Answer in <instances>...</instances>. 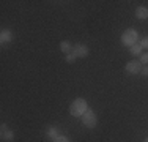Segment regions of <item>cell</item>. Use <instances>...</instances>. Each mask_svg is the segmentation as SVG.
<instances>
[{"label": "cell", "instance_id": "cell-1", "mask_svg": "<svg viewBox=\"0 0 148 142\" xmlns=\"http://www.w3.org/2000/svg\"><path fill=\"white\" fill-rule=\"evenodd\" d=\"M88 111V103L85 98H76L73 99V103L69 104V114L71 117H82L84 114Z\"/></svg>", "mask_w": 148, "mask_h": 142}, {"label": "cell", "instance_id": "cell-2", "mask_svg": "<svg viewBox=\"0 0 148 142\" xmlns=\"http://www.w3.org/2000/svg\"><path fill=\"white\" fill-rule=\"evenodd\" d=\"M120 40H121V44H123V46H126V48L129 49L131 46L137 44V43L140 41V38H139V32H137L136 28H126V30L121 33Z\"/></svg>", "mask_w": 148, "mask_h": 142}, {"label": "cell", "instance_id": "cell-3", "mask_svg": "<svg viewBox=\"0 0 148 142\" xmlns=\"http://www.w3.org/2000/svg\"><path fill=\"white\" fill-rule=\"evenodd\" d=\"M80 120H82V125L85 128H88V130H93V128L98 125V115H96V112L90 108H88V111L80 117Z\"/></svg>", "mask_w": 148, "mask_h": 142}, {"label": "cell", "instance_id": "cell-4", "mask_svg": "<svg viewBox=\"0 0 148 142\" xmlns=\"http://www.w3.org/2000/svg\"><path fill=\"white\" fill-rule=\"evenodd\" d=\"M73 54L76 55L77 59H85V57H88V54H90V49H88V46L82 44V43H77L73 48Z\"/></svg>", "mask_w": 148, "mask_h": 142}, {"label": "cell", "instance_id": "cell-5", "mask_svg": "<svg viewBox=\"0 0 148 142\" xmlns=\"http://www.w3.org/2000/svg\"><path fill=\"white\" fill-rule=\"evenodd\" d=\"M125 70H126V73H128V74H140L142 65H140L139 60H131V62L126 63Z\"/></svg>", "mask_w": 148, "mask_h": 142}, {"label": "cell", "instance_id": "cell-6", "mask_svg": "<svg viewBox=\"0 0 148 142\" xmlns=\"http://www.w3.org/2000/svg\"><path fill=\"white\" fill-rule=\"evenodd\" d=\"M14 131L10 130V128H6V130H0V139L3 142H13L14 141Z\"/></svg>", "mask_w": 148, "mask_h": 142}, {"label": "cell", "instance_id": "cell-7", "mask_svg": "<svg viewBox=\"0 0 148 142\" xmlns=\"http://www.w3.org/2000/svg\"><path fill=\"white\" fill-rule=\"evenodd\" d=\"M13 41V32L8 30V28H3L0 32V43L2 44H10Z\"/></svg>", "mask_w": 148, "mask_h": 142}, {"label": "cell", "instance_id": "cell-8", "mask_svg": "<svg viewBox=\"0 0 148 142\" xmlns=\"http://www.w3.org/2000/svg\"><path fill=\"white\" fill-rule=\"evenodd\" d=\"M136 17L139 21L148 19V8H147V6H143V5L137 6V8H136Z\"/></svg>", "mask_w": 148, "mask_h": 142}, {"label": "cell", "instance_id": "cell-9", "mask_svg": "<svg viewBox=\"0 0 148 142\" xmlns=\"http://www.w3.org/2000/svg\"><path fill=\"white\" fill-rule=\"evenodd\" d=\"M73 48H74V46L71 44V41H68V40H63V41H60V51H62L65 55H68V54H73Z\"/></svg>", "mask_w": 148, "mask_h": 142}, {"label": "cell", "instance_id": "cell-10", "mask_svg": "<svg viewBox=\"0 0 148 142\" xmlns=\"http://www.w3.org/2000/svg\"><path fill=\"white\" fill-rule=\"evenodd\" d=\"M46 134H47V137H49V139H52V141H54L55 137H57L58 134H62V133H60V130H58V128L55 126V125H49L47 128H46Z\"/></svg>", "mask_w": 148, "mask_h": 142}, {"label": "cell", "instance_id": "cell-11", "mask_svg": "<svg viewBox=\"0 0 148 142\" xmlns=\"http://www.w3.org/2000/svg\"><path fill=\"white\" fill-rule=\"evenodd\" d=\"M142 52H143V49H142V46H140L139 43L129 48V54H132V55H137V57H139L140 54H142Z\"/></svg>", "mask_w": 148, "mask_h": 142}, {"label": "cell", "instance_id": "cell-12", "mask_svg": "<svg viewBox=\"0 0 148 142\" xmlns=\"http://www.w3.org/2000/svg\"><path fill=\"white\" fill-rule=\"evenodd\" d=\"M140 62V65L142 66H145V65H148V51L147 52H142V54L139 55V59H137Z\"/></svg>", "mask_w": 148, "mask_h": 142}, {"label": "cell", "instance_id": "cell-13", "mask_svg": "<svg viewBox=\"0 0 148 142\" xmlns=\"http://www.w3.org/2000/svg\"><path fill=\"white\" fill-rule=\"evenodd\" d=\"M52 142H71V139H69L68 136H65V134H58Z\"/></svg>", "mask_w": 148, "mask_h": 142}, {"label": "cell", "instance_id": "cell-14", "mask_svg": "<svg viewBox=\"0 0 148 142\" xmlns=\"http://www.w3.org/2000/svg\"><path fill=\"white\" fill-rule=\"evenodd\" d=\"M139 44L142 46V49H147V51H148V35H147V37H143L142 40L139 41Z\"/></svg>", "mask_w": 148, "mask_h": 142}, {"label": "cell", "instance_id": "cell-15", "mask_svg": "<svg viewBox=\"0 0 148 142\" xmlns=\"http://www.w3.org/2000/svg\"><path fill=\"white\" fill-rule=\"evenodd\" d=\"M65 60H66L68 63H74V62L77 60V57L74 55V54H68V55H65Z\"/></svg>", "mask_w": 148, "mask_h": 142}, {"label": "cell", "instance_id": "cell-16", "mask_svg": "<svg viewBox=\"0 0 148 142\" xmlns=\"http://www.w3.org/2000/svg\"><path fill=\"white\" fill-rule=\"evenodd\" d=\"M140 74H142V76H147V77H148V65L142 66V70H140Z\"/></svg>", "mask_w": 148, "mask_h": 142}, {"label": "cell", "instance_id": "cell-17", "mask_svg": "<svg viewBox=\"0 0 148 142\" xmlns=\"http://www.w3.org/2000/svg\"><path fill=\"white\" fill-rule=\"evenodd\" d=\"M6 128H8V125H6V123H2V125H0V130H6Z\"/></svg>", "mask_w": 148, "mask_h": 142}, {"label": "cell", "instance_id": "cell-18", "mask_svg": "<svg viewBox=\"0 0 148 142\" xmlns=\"http://www.w3.org/2000/svg\"><path fill=\"white\" fill-rule=\"evenodd\" d=\"M143 142H148V137H147V139H143Z\"/></svg>", "mask_w": 148, "mask_h": 142}]
</instances>
